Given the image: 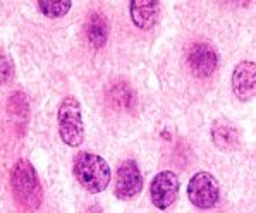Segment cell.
<instances>
[{
    "instance_id": "6da1fadb",
    "label": "cell",
    "mask_w": 256,
    "mask_h": 213,
    "mask_svg": "<svg viewBox=\"0 0 256 213\" xmlns=\"http://www.w3.org/2000/svg\"><path fill=\"white\" fill-rule=\"evenodd\" d=\"M10 188L12 194L19 206L34 212L40 208L43 201V188L38 179L36 168L33 167L30 160L19 158L12 165L10 170Z\"/></svg>"
},
{
    "instance_id": "7a4b0ae2",
    "label": "cell",
    "mask_w": 256,
    "mask_h": 213,
    "mask_svg": "<svg viewBox=\"0 0 256 213\" xmlns=\"http://www.w3.org/2000/svg\"><path fill=\"white\" fill-rule=\"evenodd\" d=\"M72 174L78 182L92 194L105 191L112 179V170L105 158L90 152H80L74 156Z\"/></svg>"
},
{
    "instance_id": "3957f363",
    "label": "cell",
    "mask_w": 256,
    "mask_h": 213,
    "mask_svg": "<svg viewBox=\"0 0 256 213\" xmlns=\"http://www.w3.org/2000/svg\"><path fill=\"white\" fill-rule=\"evenodd\" d=\"M58 136L70 148H78L84 141V124H82V110L78 98L66 96L57 110Z\"/></svg>"
},
{
    "instance_id": "277c9868",
    "label": "cell",
    "mask_w": 256,
    "mask_h": 213,
    "mask_svg": "<svg viewBox=\"0 0 256 213\" xmlns=\"http://www.w3.org/2000/svg\"><path fill=\"white\" fill-rule=\"evenodd\" d=\"M188 198L200 210L215 208L220 201V184L210 172H198L188 184Z\"/></svg>"
},
{
    "instance_id": "5b68a950",
    "label": "cell",
    "mask_w": 256,
    "mask_h": 213,
    "mask_svg": "<svg viewBox=\"0 0 256 213\" xmlns=\"http://www.w3.org/2000/svg\"><path fill=\"white\" fill-rule=\"evenodd\" d=\"M179 177L172 170H162L153 177L152 184H150V198L152 203L155 204L158 210H167L170 204L179 196Z\"/></svg>"
},
{
    "instance_id": "8992f818",
    "label": "cell",
    "mask_w": 256,
    "mask_h": 213,
    "mask_svg": "<svg viewBox=\"0 0 256 213\" xmlns=\"http://www.w3.org/2000/svg\"><path fill=\"white\" fill-rule=\"evenodd\" d=\"M143 191V176L134 160H124L117 168L114 194L119 200H132Z\"/></svg>"
},
{
    "instance_id": "52a82bcc",
    "label": "cell",
    "mask_w": 256,
    "mask_h": 213,
    "mask_svg": "<svg viewBox=\"0 0 256 213\" xmlns=\"http://www.w3.org/2000/svg\"><path fill=\"white\" fill-rule=\"evenodd\" d=\"M188 66L196 78H210L218 66V55L208 43H194L188 52Z\"/></svg>"
},
{
    "instance_id": "ba28073f",
    "label": "cell",
    "mask_w": 256,
    "mask_h": 213,
    "mask_svg": "<svg viewBox=\"0 0 256 213\" xmlns=\"http://www.w3.org/2000/svg\"><path fill=\"white\" fill-rule=\"evenodd\" d=\"M232 92L242 102L256 96V62L241 60L232 70Z\"/></svg>"
},
{
    "instance_id": "9c48e42d",
    "label": "cell",
    "mask_w": 256,
    "mask_h": 213,
    "mask_svg": "<svg viewBox=\"0 0 256 213\" xmlns=\"http://www.w3.org/2000/svg\"><path fill=\"white\" fill-rule=\"evenodd\" d=\"M132 22L140 30H152L158 22L160 18V2L156 0H132L129 6Z\"/></svg>"
},
{
    "instance_id": "30bf717a",
    "label": "cell",
    "mask_w": 256,
    "mask_h": 213,
    "mask_svg": "<svg viewBox=\"0 0 256 213\" xmlns=\"http://www.w3.org/2000/svg\"><path fill=\"white\" fill-rule=\"evenodd\" d=\"M212 140H214L216 148L224 150V152H230V150L238 148L239 144V131L232 120L220 117L212 126Z\"/></svg>"
},
{
    "instance_id": "8fae6325",
    "label": "cell",
    "mask_w": 256,
    "mask_h": 213,
    "mask_svg": "<svg viewBox=\"0 0 256 213\" xmlns=\"http://www.w3.org/2000/svg\"><path fill=\"white\" fill-rule=\"evenodd\" d=\"M84 31L86 38H88V42L92 43L94 48L104 46L108 38V22L105 19V16H102L100 12L90 14V18L86 19Z\"/></svg>"
},
{
    "instance_id": "7c38bea8",
    "label": "cell",
    "mask_w": 256,
    "mask_h": 213,
    "mask_svg": "<svg viewBox=\"0 0 256 213\" xmlns=\"http://www.w3.org/2000/svg\"><path fill=\"white\" fill-rule=\"evenodd\" d=\"M134 92L131 90V86L128 82H114L108 90V102L114 108H122L129 110L134 105Z\"/></svg>"
},
{
    "instance_id": "4fadbf2b",
    "label": "cell",
    "mask_w": 256,
    "mask_h": 213,
    "mask_svg": "<svg viewBox=\"0 0 256 213\" xmlns=\"http://www.w3.org/2000/svg\"><path fill=\"white\" fill-rule=\"evenodd\" d=\"M38 9L43 16L50 19H57L66 16L72 7L70 0H38Z\"/></svg>"
}]
</instances>
